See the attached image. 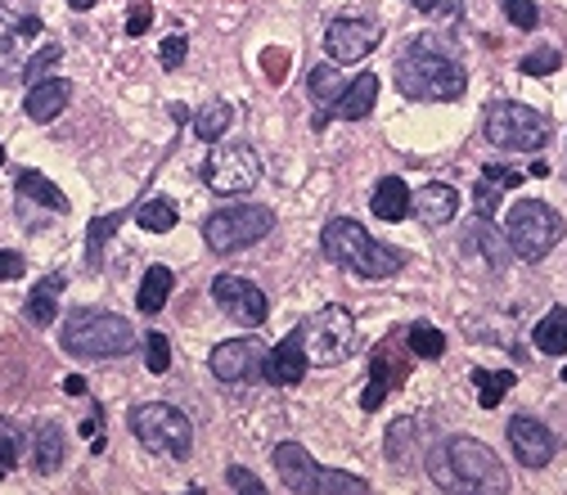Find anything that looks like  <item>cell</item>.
Segmentation results:
<instances>
[{"instance_id":"obj_42","label":"cell","mask_w":567,"mask_h":495,"mask_svg":"<svg viewBox=\"0 0 567 495\" xmlns=\"http://www.w3.org/2000/svg\"><path fill=\"white\" fill-rule=\"evenodd\" d=\"M225 482H231L235 491H248V495H267V482L252 478L244 464H231V469H225Z\"/></svg>"},{"instance_id":"obj_35","label":"cell","mask_w":567,"mask_h":495,"mask_svg":"<svg viewBox=\"0 0 567 495\" xmlns=\"http://www.w3.org/2000/svg\"><path fill=\"white\" fill-rule=\"evenodd\" d=\"M410 446H414V419H397L388 433V460L397 469H410Z\"/></svg>"},{"instance_id":"obj_18","label":"cell","mask_w":567,"mask_h":495,"mask_svg":"<svg viewBox=\"0 0 567 495\" xmlns=\"http://www.w3.org/2000/svg\"><path fill=\"white\" fill-rule=\"evenodd\" d=\"M275 469H280V482L297 495H316V482H320V464L307 455V446H297V441H284L275 446Z\"/></svg>"},{"instance_id":"obj_34","label":"cell","mask_w":567,"mask_h":495,"mask_svg":"<svg viewBox=\"0 0 567 495\" xmlns=\"http://www.w3.org/2000/svg\"><path fill=\"white\" fill-rule=\"evenodd\" d=\"M410 352H414V356H428V361L446 356V338H441V329L428 325V320L410 325Z\"/></svg>"},{"instance_id":"obj_33","label":"cell","mask_w":567,"mask_h":495,"mask_svg":"<svg viewBox=\"0 0 567 495\" xmlns=\"http://www.w3.org/2000/svg\"><path fill=\"white\" fill-rule=\"evenodd\" d=\"M122 225V216L118 212H108V216H95L91 221V231H86V257H91V271H99L104 266V244H108V235Z\"/></svg>"},{"instance_id":"obj_14","label":"cell","mask_w":567,"mask_h":495,"mask_svg":"<svg viewBox=\"0 0 567 495\" xmlns=\"http://www.w3.org/2000/svg\"><path fill=\"white\" fill-rule=\"evenodd\" d=\"M212 297H216V307L244 329H257L261 320H267V293L244 275H216Z\"/></svg>"},{"instance_id":"obj_32","label":"cell","mask_w":567,"mask_h":495,"mask_svg":"<svg viewBox=\"0 0 567 495\" xmlns=\"http://www.w3.org/2000/svg\"><path fill=\"white\" fill-rule=\"evenodd\" d=\"M23 450H27V437L10 424V419H0V482H5V478L19 469Z\"/></svg>"},{"instance_id":"obj_26","label":"cell","mask_w":567,"mask_h":495,"mask_svg":"<svg viewBox=\"0 0 567 495\" xmlns=\"http://www.w3.org/2000/svg\"><path fill=\"white\" fill-rule=\"evenodd\" d=\"M172 271H167V266H149V271H144V280H140V311L144 316H158L163 307H167V297H172Z\"/></svg>"},{"instance_id":"obj_7","label":"cell","mask_w":567,"mask_h":495,"mask_svg":"<svg viewBox=\"0 0 567 495\" xmlns=\"http://www.w3.org/2000/svg\"><path fill=\"white\" fill-rule=\"evenodd\" d=\"M275 231V212L261 208V203H239V208H221L203 221V239L212 252H239L257 239H267Z\"/></svg>"},{"instance_id":"obj_6","label":"cell","mask_w":567,"mask_h":495,"mask_svg":"<svg viewBox=\"0 0 567 495\" xmlns=\"http://www.w3.org/2000/svg\"><path fill=\"white\" fill-rule=\"evenodd\" d=\"M127 424L131 433L140 437L144 450H154V455H172V460H185L189 446H194V424L167 401H144L127 414Z\"/></svg>"},{"instance_id":"obj_29","label":"cell","mask_w":567,"mask_h":495,"mask_svg":"<svg viewBox=\"0 0 567 495\" xmlns=\"http://www.w3.org/2000/svg\"><path fill=\"white\" fill-rule=\"evenodd\" d=\"M307 91H311V99H316L320 108H333L338 95L347 91V78H343V72H338L333 63H316L311 78H307Z\"/></svg>"},{"instance_id":"obj_19","label":"cell","mask_w":567,"mask_h":495,"mask_svg":"<svg viewBox=\"0 0 567 495\" xmlns=\"http://www.w3.org/2000/svg\"><path fill=\"white\" fill-rule=\"evenodd\" d=\"M401 384V365H397V347L392 342H378L374 356H369V388L361 392V410H378L388 401V392Z\"/></svg>"},{"instance_id":"obj_39","label":"cell","mask_w":567,"mask_h":495,"mask_svg":"<svg viewBox=\"0 0 567 495\" xmlns=\"http://www.w3.org/2000/svg\"><path fill=\"white\" fill-rule=\"evenodd\" d=\"M473 203H477V216L491 221V216H496V208H500V185L482 176V185H473Z\"/></svg>"},{"instance_id":"obj_28","label":"cell","mask_w":567,"mask_h":495,"mask_svg":"<svg viewBox=\"0 0 567 495\" xmlns=\"http://www.w3.org/2000/svg\"><path fill=\"white\" fill-rule=\"evenodd\" d=\"M532 342H536L545 356H567V307H554V311L532 329Z\"/></svg>"},{"instance_id":"obj_8","label":"cell","mask_w":567,"mask_h":495,"mask_svg":"<svg viewBox=\"0 0 567 495\" xmlns=\"http://www.w3.org/2000/svg\"><path fill=\"white\" fill-rule=\"evenodd\" d=\"M558 239H563V221H558V212L550 203L522 199V203L509 208V248L522 261H541Z\"/></svg>"},{"instance_id":"obj_30","label":"cell","mask_w":567,"mask_h":495,"mask_svg":"<svg viewBox=\"0 0 567 495\" xmlns=\"http://www.w3.org/2000/svg\"><path fill=\"white\" fill-rule=\"evenodd\" d=\"M231 122H235V108L225 104V99H212V104H203L194 113V135L212 144V140H221L225 131H231Z\"/></svg>"},{"instance_id":"obj_24","label":"cell","mask_w":567,"mask_h":495,"mask_svg":"<svg viewBox=\"0 0 567 495\" xmlns=\"http://www.w3.org/2000/svg\"><path fill=\"white\" fill-rule=\"evenodd\" d=\"M19 203H42L46 212H68V199H63V189H55L50 185V176H42V172H19Z\"/></svg>"},{"instance_id":"obj_11","label":"cell","mask_w":567,"mask_h":495,"mask_svg":"<svg viewBox=\"0 0 567 495\" xmlns=\"http://www.w3.org/2000/svg\"><path fill=\"white\" fill-rule=\"evenodd\" d=\"M36 36H42V19L14 10V5H0V82H14L23 78L27 59L36 55Z\"/></svg>"},{"instance_id":"obj_1","label":"cell","mask_w":567,"mask_h":495,"mask_svg":"<svg viewBox=\"0 0 567 495\" xmlns=\"http://www.w3.org/2000/svg\"><path fill=\"white\" fill-rule=\"evenodd\" d=\"M464 86H469L464 63L441 46V36H414L397 59V91L405 99L450 104L464 95Z\"/></svg>"},{"instance_id":"obj_48","label":"cell","mask_w":567,"mask_h":495,"mask_svg":"<svg viewBox=\"0 0 567 495\" xmlns=\"http://www.w3.org/2000/svg\"><path fill=\"white\" fill-rule=\"evenodd\" d=\"M95 433H104V410H95V414L86 419V424H82V437H91V441H95Z\"/></svg>"},{"instance_id":"obj_25","label":"cell","mask_w":567,"mask_h":495,"mask_svg":"<svg viewBox=\"0 0 567 495\" xmlns=\"http://www.w3.org/2000/svg\"><path fill=\"white\" fill-rule=\"evenodd\" d=\"M59 464H63V428L42 424L36 437H32V469L50 478V473H59Z\"/></svg>"},{"instance_id":"obj_12","label":"cell","mask_w":567,"mask_h":495,"mask_svg":"<svg viewBox=\"0 0 567 495\" xmlns=\"http://www.w3.org/2000/svg\"><path fill=\"white\" fill-rule=\"evenodd\" d=\"M208 365L221 384H252V378H267V347L257 338H231L216 342Z\"/></svg>"},{"instance_id":"obj_23","label":"cell","mask_w":567,"mask_h":495,"mask_svg":"<svg viewBox=\"0 0 567 495\" xmlns=\"http://www.w3.org/2000/svg\"><path fill=\"white\" fill-rule=\"evenodd\" d=\"M59 293H63V275H59V271L46 275L42 284L32 288V297H27V320H32L36 329L59 325Z\"/></svg>"},{"instance_id":"obj_17","label":"cell","mask_w":567,"mask_h":495,"mask_svg":"<svg viewBox=\"0 0 567 495\" xmlns=\"http://www.w3.org/2000/svg\"><path fill=\"white\" fill-rule=\"evenodd\" d=\"M374 99H378V72H361V78H352V86H347L343 95H338V104H333V108L316 113L311 127H316V131H324V127H329V118L356 122V118H365V113L374 108Z\"/></svg>"},{"instance_id":"obj_27","label":"cell","mask_w":567,"mask_h":495,"mask_svg":"<svg viewBox=\"0 0 567 495\" xmlns=\"http://www.w3.org/2000/svg\"><path fill=\"white\" fill-rule=\"evenodd\" d=\"M513 369H473V388H477V405L482 410H496L509 392H513Z\"/></svg>"},{"instance_id":"obj_51","label":"cell","mask_w":567,"mask_h":495,"mask_svg":"<svg viewBox=\"0 0 567 495\" xmlns=\"http://www.w3.org/2000/svg\"><path fill=\"white\" fill-rule=\"evenodd\" d=\"M68 5L78 10V14H86V10H95V0H68Z\"/></svg>"},{"instance_id":"obj_41","label":"cell","mask_w":567,"mask_h":495,"mask_svg":"<svg viewBox=\"0 0 567 495\" xmlns=\"http://www.w3.org/2000/svg\"><path fill=\"white\" fill-rule=\"evenodd\" d=\"M59 59H63V46H59V42L42 46V50H36V55L27 59V68H23V78H36V82H42V72H46L50 63H59Z\"/></svg>"},{"instance_id":"obj_49","label":"cell","mask_w":567,"mask_h":495,"mask_svg":"<svg viewBox=\"0 0 567 495\" xmlns=\"http://www.w3.org/2000/svg\"><path fill=\"white\" fill-rule=\"evenodd\" d=\"M63 388H68L72 397H82V392H86V378H82V374H68V378H63Z\"/></svg>"},{"instance_id":"obj_44","label":"cell","mask_w":567,"mask_h":495,"mask_svg":"<svg viewBox=\"0 0 567 495\" xmlns=\"http://www.w3.org/2000/svg\"><path fill=\"white\" fill-rule=\"evenodd\" d=\"M27 261L14 252V248H0V280H23Z\"/></svg>"},{"instance_id":"obj_3","label":"cell","mask_w":567,"mask_h":495,"mask_svg":"<svg viewBox=\"0 0 567 495\" xmlns=\"http://www.w3.org/2000/svg\"><path fill=\"white\" fill-rule=\"evenodd\" d=\"M320 248H324L329 261L347 266V271H356L365 280H388V275H397L401 266H405V252L374 244L369 231H365L361 221H352V216H333L324 231H320Z\"/></svg>"},{"instance_id":"obj_38","label":"cell","mask_w":567,"mask_h":495,"mask_svg":"<svg viewBox=\"0 0 567 495\" xmlns=\"http://www.w3.org/2000/svg\"><path fill=\"white\" fill-rule=\"evenodd\" d=\"M558 63H563V55L554 46H545L536 55H527L518 68H522V78H550V72H558Z\"/></svg>"},{"instance_id":"obj_10","label":"cell","mask_w":567,"mask_h":495,"mask_svg":"<svg viewBox=\"0 0 567 495\" xmlns=\"http://www.w3.org/2000/svg\"><path fill=\"white\" fill-rule=\"evenodd\" d=\"M203 180L212 195L221 199H231V195H248V189H257L261 180V158L252 154L248 144H221L208 154L203 163Z\"/></svg>"},{"instance_id":"obj_16","label":"cell","mask_w":567,"mask_h":495,"mask_svg":"<svg viewBox=\"0 0 567 495\" xmlns=\"http://www.w3.org/2000/svg\"><path fill=\"white\" fill-rule=\"evenodd\" d=\"M307 369H311V356H307V325H302L280 342V347L267 352V378L275 388H297L302 378H307Z\"/></svg>"},{"instance_id":"obj_20","label":"cell","mask_w":567,"mask_h":495,"mask_svg":"<svg viewBox=\"0 0 567 495\" xmlns=\"http://www.w3.org/2000/svg\"><path fill=\"white\" fill-rule=\"evenodd\" d=\"M68 99H72L68 78H42V82H32V86H27V104H23V113H27L32 122H55Z\"/></svg>"},{"instance_id":"obj_22","label":"cell","mask_w":567,"mask_h":495,"mask_svg":"<svg viewBox=\"0 0 567 495\" xmlns=\"http://www.w3.org/2000/svg\"><path fill=\"white\" fill-rule=\"evenodd\" d=\"M410 185L401 176H388V180H378L374 185V195H369V212L378 221H405L410 216Z\"/></svg>"},{"instance_id":"obj_4","label":"cell","mask_w":567,"mask_h":495,"mask_svg":"<svg viewBox=\"0 0 567 495\" xmlns=\"http://www.w3.org/2000/svg\"><path fill=\"white\" fill-rule=\"evenodd\" d=\"M59 342L68 356L78 361H113V356H131L135 352V329L113 316V311H68L63 316V329H59Z\"/></svg>"},{"instance_id":"obj_40","label":"cell","mask_w":567,"mask_h":495,"mask_svg":"<svg viewBox=\"0 0 567 495\" xmlns=\"http://www.w3.org/2000/svg\"><path fill=\"white\" fill-rule=\"evenodd\" d=\"M505 19H509L513 27H522V32H532V27L541 23V10L532 5V0H505Z\"/></svg>"},{"instance_id":"obj_13","label":"cell","mask_w":567,"mask_h":495,"mask_svg":"<svg viewBox=\"0 0 567 495\" xmlns=\"http://www.w3.org/2000/svg\"><path fill=\"white\" fill-rule=\"evenodd\" d=\"M378 42H383V32H378V23L369 19H333L329 32H324V50L333 63H361L378 50Z\"/></svg>"},{"instance_id":"obj_5","label":"cell","mask_w":567,"mask_h":495,"mask_svg":"<svg viewBox=\"0 0 567 495\" xmlns=\"http://www.w3.org/2000/svg\"><path fill=\"white\" fill-rule=\"evenodd\" d=\"M486 140L496 149H513V154H536L550 140V118L536 113L532 104L518 99H491L486 104Z\"/></svg>"},{"instance_id":"obj_31","label":"cell","mask_w":567,"mask_h":495,"mask_svg":"<svg viewBox=\"0 0 567 495\" xmlns=\"http://www.w3.org/2000/svg\"><path fill=\"white\" fill-rule=\"evenodd\" d=\"M176 203L172 199H149V203H140L135 208V225L140 231H149V235H167V231H176Z\"/></svg>"},{"instance_id":"obj_46","label":"cell","mask_w":567,"mask_h":495,"mask_svg":"<svg viewBox=\"0 0 567 495\" xmlns=\"http://www.w3.org/2000/svg\"><path fill=\"white\" fill-rule=\"evenodd\" d=\"M482 176H486V180H496L500 189L522 185V172H509V167H496V163H486V167H482Z\"/></svg>"},{"instance_id":"obj_15","label":"cell","mask_w":567,"mask_h":495,"mask_svg":"<svg viewBox=\"0 0 567 495\" xmlns=\"http://www.w3.org/2000/svg\"><path fill=\"white\" fill-rule=\"evenodd\" d=\"M509 446H513V455H518V464L545 469V464L554 460V450H558V437L541 424V419L513 414V419H509Z\"/></svg>"},{"instance_id":"obj_47","label":"cell","mask_w":567,"mask_h":495,"mask_svg":"<svg viewBox=\"0 0 567 495\" xmlns=\"http://www.w3.org/2000/svg\"><path fill=\"white\" fill-rule=\"evenodd\" d=\"M267 68H271V82H284V68H288V55H275V50H267Z\"/></svg>"},{"instance_id":"obj_43","label":"cell","mask_w":567,"mask_h":495,"mask_svg":"<svg viewBox=\"0 0 567 495\" xmlns=\"http://www.w3.org/2000/svg\"><path fill=\"white\" fill-rule=\"evenodd\" d=\"M149 23H154V10H149V0H131V19H127V32L131 36H144Z\"/></svg>"},{"instance_id":"obj_37","label":"cell","mask_w":567,"mask_h":495,"mask_svg":"<svg viewBox=\"0 0 567 495\" xmlns=\"http://www.w3.org/2000/svg\"><path fill=\"white\" fill-rule=\"evenodd\" d=\"M477 239H482V252H486V266H491V271H505V266H509V248H505V239H500L496 231H491L486 221L477 225Z\"/></svg>"},{"instance_id":"obj_36","label":"cell","mask_w":567,"mask_h":495,"mask_svg":"<svg viewBox=\"0 0 567 495\" xmlns=\"http://www.w3.org/2000/svg\"><path fill=\"white\" fill-rule=\"evenodd\" d=\"M144 361H149V374H167L172 369V338L163 329H154L144 338Z\"/></svg>"},{"instance_id":"obj_9","label":"cell","mask_w":567,"mask_h":495,"mask_svg":"<svg viewBox=\"0 0 567 495\" xmlns=\"http://www.w3.org/2000/svg\"><path fill=\"white\" fill-rule=\"evenodd\" d=\"M356 352V320L347 307H320L307 320V356L311 365H343Z\"/></svg>"},{"instance_id":"obj_21","label":"cell","mask_w":567,"mask_h":495,"mask_svg":"<svg viewBox=\"0 0 567 495\" xmlns=\"http://www.w3.org/2000/svg\"><path fill=\"white\" fill-rule=\"evenodd\" d=\"M414 212H420L424 225L456 221V212H460V189L446 185V180H428V185L420 189V199H414Z\"/></svg>"},{"instance_id":"obj_45","label":"cell","mask_w":567,"mask_h":495,"mask_svg":"<svg viewBox=\"0 0 567 495\" xmlns=\"http://www.w3.org/2000/svg\"><path fill=\"white\" fill-rule=\"evenodd\" d=\"M185 36H167V42H163V68H180L185 63Z\"/></svg>"},{"instance_id":"obj_53","label":"cell","mask_w":567,"mask_h":495,"mask_svg":"<svg viewBox=\"0 0 567 495\" xmlns=\"http://www.w3.org/2000/svg\"><path fill=\"white\" fill-rule=\"evenodd\" d=\"M563 384H567V365H563Z\"/></svg>"},{"instance_id":"obj_50","label":"cell","mask_w":567,"mask_h":495,"mask_svg":"<svg viewBox=\"0 0 567 495\" xmlns=\"http://www.w3.org/2000/svg\"><path fill=\"white\" fill-rule=\"evenodd\" d=\"M410 5H414V10H420V14H437V10L446 5V0H410Z\"/></svg>"},{"instance_id":"obj_52","label":"cell","mask_w":567,"mask_h":495,"mask_svg":"<svg viewBox=\"0 0 567 495\" xmlns=\"http://www.w3.org/2000/svg\"><path fill=\"white\" fill-rule=\"evenodd\" d=\"M0 167H5V144H0Z\"/></svg>"},{"instance_id":"obj_2","label":"cell","mask_w":567,"mask_h":495,"mask_svg":"<svg viewBox=\"0 0 567 495\" xmlns=\"http://www.w3.org/2000/svg\"><path fill=\"white\" fill-rule=\"evenodd\" d=\"M428 473L441 491H505V464L500 455L482 446L477 437H446L428 450Z\"/></svg>"}]
</instances>
